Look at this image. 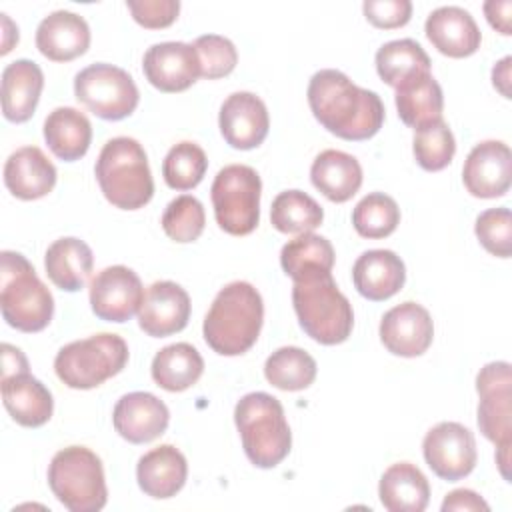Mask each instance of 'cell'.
I'll use <instances>...</instances> for the list:
<instances>
[{
    "mask_svg": "<svg viewBox=\"0 0 512 512\" xmlns=\"http://www.w3.org/2000/svg\"><path fill=\"white\" fill-rule=\"evenodd\" d=\"M308 104L314 118L342 140H368L384 124L380 96L356 86L344 72L334 68L318 70L310 78Z\"/></svg>",
    "mask_w": 512,
    "mask_h": 512,
    "instance_id": "6da1fadb",
    "label": "cell"
},
{
    "mask_svg": "<svg viewBox=\"0 0 512 512\" xmlns=\"http://www.w3.org/2000/svg\"><path fill=\"white\" fill-rule=\"evenodd\" d=\"M264 302L260 292L242 280L224 286L206 318H204V340L222 356H240L248 352L262 330Z\"/></svg>",
    "mask_w": 512,
    "mask_h": 512,
    "instance_id": "7a4b0ae2",
    "label": "cell"
},
{
    "mask_svg": "<svg viewBox=\"0 0 512 512\" xmlns=\"http://www.w3.org/2000/svg\"><path fill=\"white\" fill-rule=\"evenodd\" d=\"M94 172L104 198L120 210H138L154 196L148 156L134 138L108 140L98 154Z\"/></svg>",
    "mask_w": 512,
    "mask_h": 512,
    "instance_id": "3957f363",
    "label": "cell"
},
{
    "mask_svg": "<svg viewBox=\"0 0 512 512\" xmlns=\"http://www.w3.org/2000/svg\"><path fill=\"white\" fill-rule=\"evenodd\" d=\"M292 304L300 328L316 342L334 346L352 334L354 312L338 290L332 272H320L294 282Z\"/></svg>",
    "mask_w": 512,
    "mask_h": 512,
    "instance_id": "277c9868",
    "label": "cell"
},
{
    "mask_svg": "<svg viewBox=\"0 0 512 512\" xmlns=\"http://www.w3.org/2000/svg\"><path fill=\"white\" fill-rule=\"evenodd\" d=\"M234 422L246 458L258 468L278 466L290 452L292 432L278 398L268 392H250L234 408Z\"/></svg>",
    "mask_w": 512,
    "mask_h": 512,
    "instance_id": "5b68a950",
    "label": "cell"
},
{
    "mask_svg": "<svg viewBox=\"0 0 512 512\" xmlns=\"http://www.w3.org/2000/svg\"><path fill=\"white\" fill-rule=\"evenodd\" d=\"M0 308L6 324L26 334L44 330L54 316V298L34 266L10 250L0 254Z\"/></svg>",
    "mask_w": 512,
    "mask_h": 512,
    "instance_id": "8992f818",
    "label": "cell"
},
{
    "mask_svg": "<svg viewBox=\"0 0 512 512\" xmlns=\"http://www.w3.org/2000/svg\"><path fill=\"white\" fill-rule=\"evenodd\" d=\"M48 486L70 512H98L108 500L102 460L86 446H68L54 454Z\"/></svg>",
    "mask_w": 512,
    "mask_h": 512,
    "instance_id": "52a82bcc",
    "label": "cell"
},
{
    "mask_svg": "<svg viewBox=\"0 0 512 512\" xmlns=\"http://www.w3.org/2000/svg\"><path fill=\"white\" fill-rule=\"evenodd\" d=\"M128 362L122 336L102 332L62 346L54 358L56 376L74 390H90L120 374Z\"/></svg>",
    "mask_w": 512,
    "mask_h": 512,
    "instance_id": "ba28073f",
    "label": "cell"
},
{
    "mask_svg": "<svg viewBox=\"0 0 512 512\" xmlns=\"http://www.w3.org/2000/svg\"><path fill=\"white\" fill-rule=\"evenodd\" d=\"M262 182L254 168L246 164L224 166L210 188L216 224L232 234L246 236L260 222Z\"/></svg>",
    "mask_w": 512,
    "mask_h": 512,
    "instance_id": "9c48e42d",
    "label": "cell"
},
{
    "mask_svg": "<svg viewBox=\"0 0 512 512\" xmlns=\"http://www.w3.org/2000/svg\"><path fill=\"white\" fill-rule=\"evenodd\" d=\"M74 96L94 116L112 122L130 116L140 100L134 78L106 62L90 64L76 74Z\"/></svg>",
    "mask_w": 512,
    "mask_h": 512,
    "instance_id": "30bf717a",
    "label": "cell"
},
{
    "mask_svg": "<svg viewBox=\"0 0 512 512\" xmlns=\"http://www.w3.org/2000/svg\"><path fill=\"white\" fill-rule=\"evenodd\" d=\"M478 428L486 440L512 446V366L504 360L490 362L476 376Z\"/></svg>",
    "mask_w": 512,
    "mask_h": 512,
    "instance_id": "8fae6325",
    "label": "cell"
},
{
    "mask_svg": "<svg viewBox=\"0 0 512 512\" xmlns=\"http://www.w3.org/2000/svg\"><path fill=\"white\" fill-rule=\"evenodd\" d=\"M424 460L430 470L448 482L466 478L476 466L474 434L458 422H440L430 428L422 442Z\"/></svg>",
    "mask_w": 512,
    "mask_h": 512,
    "instance_id": "7c38bea8",
    "label": "cell"
},
{
    "mask_svg": "<svg viewBox=\"0 0 512 512\" xmlns=\"http://www.w3.org/2000/svg\"><path fill=\"white\" fill-rule=\"evenodd\" d=\"M144 302L138 274L122 264L100 270L90 282L92 312L106 322H128Z\"/></svg>",
    "mask_w": 512,
    "mask_h": 512,
    "instance_id": "4fadbf2b",
    "label": "cell"
},
{
    "mask_svg": "<svg viewBox=\"0 0 512 512\" xmlns=\"http://www.w3.org/2000/svg\"><path fill=\"white\" fill-rule=\"evenodd\" d=\"M462 180L466 190L476 198L504 196L512 182V154L500 140L476 144L464 160Z\"/></svg>",
    "mask_w": 512,
    "mask_h": 512,
    "instance_id": "5bb4252c",
    "label": "cell"
},
{
    "mask_svg": "<svg viewBox=\"0 0 512 512\" xmlns=\"http://www.w3.org/2000/svg\"><path fill=\"white\" fill-rule=\"evenodd\" d=\"M434 338V322L428 310L416 302L390 308L380 320V340L396 356H422Z\"/></svg>",
    "mask_w": 512,
    "mask_h": 512,
    "instance_id": "9a60e30c",
    "label": "cell"
},
{
    "mask_svg": "<svg viewBox=\"0 0 512 512\" xmlns=\"http://www.w3.org/2000/svg\"><path fill=\"white\" fill-rule=\"evenodd\" d=\"M146 80L160 92H184L200 76V60L192 44L160 42L142 60Z\"/></svg>",
    "mask_w": 512,
    "mask_h": 512,
    "instance_id": "2e32d148",
    "label": "cell"
},
{
    "mask_svg": "<svg viewBox=\"0 0 512 512\" xmlns=\"http://www.w3.org/2000/svg\"><path fill=\"white\" fill-rule=\"evenodd\" d=\"M218 126L226 144L236 150H252L268 136L270 116L256 94L234 92L220 106Z\"/></svg>",
    "mask_w": 512,
    "mask_h": 512,
    "instance_id": "e0dca14e",
    "label": "cell"
},
{
    "mask_svg": "<svg viewBox=\"0 0 512 512\" xmlns=\"http://www.w3.org/2000/svg\"><path fill=\"white\" fill-rule=\"evenodd\" d=\"M190 320L188 292L170 280L154 282L138 310V326L152 338L172 336L186 328Z\"/></svg>",
    "mask_w": 512,
    "mask_h": 512,
    "instance_id": "ac0fdd59",
    "label": "cell"
},
{
    "mask_svg": "<svg viewBox=\"0 0 512 512\" xmlns=\"http://www.w3.org/2000/svg\"><path fill=\"white\" fill-rule=\"evenodd\" d=\"M170 412L166 404L150 392L124 394L112 412L114 430L130 444H146L162 436L168 428Z\"/></svg>",
    "mask_w": 512,
    "mask_h": 512,
    "instance_id": "d6986e66",
    "label": "cell"
},
{
    "mask_svg": "<svg viewBox=\"0 0 512 512\" xmlns=\"http://www.w3.org/2000/svg\"><path fill=\"white\" fill-rule=\"evenodd\" d=\"M426 38L444 56H472L482 42V34L468 10L460 6H442L430 12L424 24Z\"/></svg>",
    "mask_w": 512,
    "mask_h": 512,
    "instance_id": "ffe728a7",
    "label": "cell"
},
{
    "mask_svg": "<svg viewBox=\"0 0 512 512\" xmlns=\"http://www.w3.org/2000/svg\"><path fill=\"white\" fill-rule=\"evenodd\" d=\"M352 282L360 296L372 302L392 298L406 282V266L392 250H368L352 266Z\"/></svg>",
    "mask_w": 512,
    "mask_h": 512,
    "instance_id": "44dd1931",
    "label": "cell"
},
{
    "mask_svg": "<svg viewBox=\"0 0 512 512\" xmlns=\"http://www.w3.org/2000/svg\"><path fill=\"white\" fill-rule=\"evenodd\" d=\"M90 46L86 20L68 10L48 14L36 28V48L52 62H70Z\"/></svg>",
    "mask_w": 512,
    "mask_h": 512,
    "instance_id": "7402d4cb",
    "label": "cell"
},
{
    "mask_svg": "<svg viewBox=\"0 0 512 512\" xmlns=\"http://www.w3.org/2000/svg\"><path fill=\"white\" fill-rule=\"evenodd\" d=\"M4 184L20 200H38L56 186V168L38 146H24L8 156Z\"/></svg>",
    "mask_w": 512,
    "mask_h": 512,
    "instance_id": "603a6c76",
    "label": "cell"
},
{
    "mask_svg": "<svg viewBox=\"0 0 512 512\" xmlns=\"http://www.w3.org/2000/svg\"><path fill=\"white\" fill-rule=\"evenodd\" d=\"M188 464L184 454L172 446L162 444L146 452L136 466V480L140 490L156 500L176 496L186 484Z\"/></svg>",
    "mask_w": 512,
    "mask_h": 512,
    "instance_id": "cb8c5ba5",
    "label": "cell"
},
{
    "mask_svg": "<svg viewBox=\"0 0 512 512\" xmlns=\"http://www.w3.org/2000/svg\"><path fill=\"white\" fill-rule=\"evenodd\" d=\"M2 402L12 420L24 428L44 426L54 412L50 390L30 372L2 378Z\"/></svg>",
    "mask_w": 512,
    "mask_h": 512,
    "instance_id": "d4e9b609",
    "label": "cell"
},
{
    "mask_svg": "<svg viewBox=\"0 0 512 512\" xmlns=\"http://www.w3.org/2000/svg\"><path fill=\"white\" fill-rule=\"evenodd\" d=\"M44 88V74L32 60L20 58L2 70V114L22 124L32 118Z\"/></svg>",
    "mask_w": 512,
    "mask_h": 512,
    "instance_id": "484cf974",
    "label": "cell"
},
{
    "mask_svg": "<svg viewBox=\"0 0 512 512\" xmlns=\"http://www.w3.org/2000/svg\"><path fill=\"white\" fill-rule=\"evenodd\" d=\"M44 268L54 286L66 292H78L92 274L94 254L80 238H58L46 250Z\"/></svg>",
    "mask_w": 512,
    "mask_h": 512,
    "instance_id": "4316f807",
    "label": "cell"
},
{
    "mask_svg": "<svg viewBox=\"0 0 512 512\" xmlns=\"http://www.w3.org/2000/svg\"><path fill=\"white\" fill-rule=\"evenodd\" d=\"M310 180L330 202H348L362 186L360 162L342 150L320 152L310 168Z\"/></svg>",
    "mask_w": 512,
    "mask_h": 512,
    "instance_id": "83f0119b",
    "label": "cell"
},
{
    "mask_svg": "<svg viewBox=\"0 0 512 512\" xmlns=\"http://www.w3.org/2000/svg\"><path fill=\"white\" fill-rule=\"evenodd\" d=\"M396 90V110L400 120L418 130L426 124L442 120L444 110V94L440 84L434 80L430 72L416 74L402 82Z\"/></svg>",
    "mask_w": 512,
    "mask_h": 512,
    "instance_id": "f1b7e54d",
    "label": "cell"
},
{
    "mask_svg": "<svg viewBox=\"0 0 512 512\" xmlns=\"http://www.w3.org/2000/svg\"><path fill=\"white\" fill-rule=\"evenodd\" d=\"M44 140L64 162L80 160L92 142V126L84 112L72 106L54 108L44 120Z\"/></svg>",
    "mask_w": 512,
    "mask_h": 512,
    "instance_id": "f546056e",
    "label": "cell"
},
{
    "mask_svg": "<svg viewBox=\"0 0 512 512\" xmlns=\"http://www.w3.org/2000/svg\"><path fill=\"white\" fill-rule=\"evenodd\" d=\"M378 496L390 512H422L430 500V484L414 464L396 462L382 474Z\"/></svg>",
    "mask_w": 512,
    "mask_h": 512,
    "instance_id": "4dcf8cb0",
    "label": "cell"
},
{
    "mask_svg": "<svg viewBox=\"0 0 512 512\" xmlns=\"http://www.w3.org/2000/svg\"><path fill=\"white\" fill-rule=\"evenodd\" d=\"M150 370L160 388L168 392H182L200 380L204 360L192 344L176 342L156 352Z\"/></svg>",
    "mask_w": 512,
    "mask_h": 512,
    "instance_id": "1f68e13d",
    "label": "cell"
},
{
    "mask_svg": "<svg viewBox=\"0 0 512 512\" xmlns=\"http://www.w3.org/2000/svg\"><path fill=\"white\" fill-rule=\"evenodd\" d=\"M282 270L296 282L312 274L332 272L334 248L330 240L318 234H300L298 238L286 242L280 250Z\"/></svg>",
    "mask_w": 512,
    "mask_h": 512,
    "instance_id": "d6a6232c",
    "label": "cell"
},
{
    "mask_svg": "<svg viewBox=\"0 0 512 512\" xmlns=\"http://www.w3.org/2000/svg\"><path fill=\"white\" fill-rule=\"evenodd\" d=\"M430 64L424 48L412 38L386 42L376 52V72L392 88L416 74L430 72Z\"/></svg>",
    "mask_w": 512,
    "mask_h": 512,
    "instance_id": "836d02e7",
    "label": "cell"
},
{
    "mask_svg": "<svg viewBox=\"0 0 512 512\" xmlns=\"http://www.w3.org/2000/svg\"><path fill=\"white\" fill-rule=\"evenodd\" d=\"M322 220V206L302 190H284L272 200L270 222L282 234H308Z\"/></svg>",
    "mask_w": 512,
    "mask_h": 512,
    "instance_id": "e575fe53",
    "label": "cell"
},
{
    "mask_svg": "<svg viewBox=\"0 0 512 512\" xmlns=\"http://www.w3.org/2000/svg\"><path fill=\"white\" fill-rule=\"evenodd\" d=\"M316 360L298 346H282L266 358L264 376L266 380L286 392H298L308 388L316 378Z\"/></svg>",
    "mask_w": 512,
    "mask_h": 512,
    "instance_id": "d590c367",
    "label": "cell"
},
{
    "mask_svg": "<svg viewBox=\"0 0 512 512\" xmlns=\"http://www.w3.org/2000/svg\"><path fill=\"white\" fill-rule=\"evenodd\" d=\"M400 224L396 200L384 192L366 194L352 210V226L362 238L378 240L390 236Z\"/></svg>",
    "mask_w": 512,
    "mask_h": 512,
    "instance_id": "8d00e7d4",
    "label": "cell"
},
{
    "mask_svg": "<svg viewBox=\"0 0 512 512\" xmlns=\"http://www.w3.org/2000/svg\"><path fill=\"white\" fill-rule=\"evenodd\" d=\"M206 168L208 158L204 150L198 144L184 140L168 150L162 162V176L172 190H192L202 182Z\"/></svg>",
    "mask_w": 512,
    "mask_h": 512,
    "instance_id": "74e56055",
    "label": "cell"
},
{
    "mask_svg": "<svg viewBox=\"0 0 512 512\" xmlns=\"http://www.w3.org/2000/svg\"><path fill=\"white\" fill-rule=\"evenodd\" d=\"M412 150L420 168L428 172H438L452 162L456 152V140L448 124L444 120H436L414 130Z\"/></svg>",
    "mask_w": 512,
    "mask_h": 512,
    "instance_id": "f35d334b",
    "label": "cell"
},
{
    "mask_svg": "<svg viewBox=\"0 0 512 512\" xmlns=\"http://www.w3.org/2000/svg\"><path fill=\"white\" fill-rule=\"evenodd\" d=\"M206 214L204 206L198 198L190 194L176 196L162 214V230L164 234L180 244L194 242L204 232Z\"/></svg>",
    "mask_w": 512,
    "mask_h": 512,
    "instance_id": "ab89813d",
    "label": "cell"
},
{
    "mask_svg": "<svg viewBox=\"0 0 512 512\" xmlns=\"http://www.w3.org/2000/svg\"><path fill=\"white\" fill-rule=\"evenodd\" d=\"M194 50L200 60V76L216 80L228 76L238 64L236 46L218 34H204L194 40Z\"/></svg>",
    "mask_w": 512,
    "mask_h": 512,
    "instance_id": "60d3db41",
    "label": "cell"
},
{
    "mask_svg": "<svg viewBox=\"0 0 512 512\" xmlns=\"http://www.w3.org/2000/svg\"><path fill=\"white\" fill-rule=\"evenodd\" d=\"M474 232L480 244L498 258L512 254V214L508 208H488L478 214Z\"/></svg>",
    "mask_w": 512,
    "mask_h": 512,
    "instance_id": "b9f144b4",
    "label": "cell"
},
{
    "mask_svg": "<svg viewBox=\"0 0 512 512\" xmlns=\"http://www.w3.org/2000/svg\"><path fill=\"white\" fill-rule=\"evenodd\" d=\"M132 18L150 30L168 28L180 12L178 0H126Z\"/></svg>",
    "mask_w": 512,
    "mask_h": 512,
    "instance_id": "7bdbcfd3",
    "label": "cell"
},
{
    "mask_svg": "<svg viewBox=\"0 0 512 512\" xmlns=\"http://www.w3.org/2000/svg\"><path fill=\"white\" fill-rule=\"evenodd\" d=\"M366 20L380 28L392 30L408 24L412 16V2L410 0H366L362 4Z\"/></svg>",
    "mask_w": 512,
    "mask_h": 512,
    "instance_id": "ee69618b",
    "label": "cell"
},
{
    "mask_svg": "<svg viewBox=\"0 0 512 512\" xmlns=\"http://www.w3.org/2000/svg\"><path fill=\"white\" fill-rule=\"evenodd\" d=\"M452 510H464V512H488L490 506L486 504V500L476 494L474 490H468V488H458V490H452L444 502H442V512H452Z\"/></svg>",
    "mask_w": 512,
    "mask_h": 512,
    "instance_id": "f6af8a7d",
    "label": "cell"
},
{
    "mask_svg": "<svg viewBox=\"0 0 512 512\" xmlns=\"http://www.w3.org/2000/svg\"><path fill=\"white\" fill-rule=\"evenodd\" d=\"M484 16L488 24L504 36L512 34V2L510 0H488L484 2Z\"/></svg>",
    "mask_w": 512,
    "mask_h": 512,
    "instance_id": "bcb514c9",
    "label": "cell"
},
{
    "mask_svg": "<svg viewBox=\"0 0 512 512\" xmlns=\"http://www.w3.org/2000/svg\"><path fill=\"white\" fill-rule=\"evenodd\" d=\"M20 372H28V360L22 354L20 348L4 342L2 344V378L12 376V374H20Z\"/></svg>",
    "mask_w": 512,
    "mask_h": 512,
    "instance_id": "7dc6e473",
    "label": "cell"
},
{
    "mask_svg": "<svg viewBox=\"0 0 512 512\" xmlns=\"http://www.w3.org/2000/svg\"><path fill=\"white\" fill-rule=\"evenodd\" d=\"M510 64L512 58L504 56L494 68H492V84L494 88L504 96L510 98Z\"/></svg>",
    "mask_w": 512,
    "mask_h": 512,
    "instance_id": "c3c4849f",
    "label": "cell"
},
{
    "mask_svg": "<svg viewBox=\"0 0 512 512\" xmlns=\"http://www.w3.org/2000/svg\"><path fill=\"white\" fill-rule=\"evenodd\" d=\"M0 16H2V26H4V40H2L0 54H8L12 50V44L18 42V28L10 22V18L6 14H0Z\"/></svg>",
    "mask_w": 512,
    "mask_h": 512,
    "instance_id": "681fc988",
    "label": "cell"
},
{
    "mask_svg": "<svg viewBox=\"0 0 512 512\" xmlns=\"http://www.w3.org/2000/svg\"><path fill=\"white\" fill-rule=\"evenodd\" d=\"M496 464H498V470H500L502 478L510 482V470H508V466H510V446H498L496 448Z\"/></svg>",
    "mask_w": 512,
    "mask_h": 512,
    "instance_id": "f907efd6",
    "label": "cell"
}]
</instances>
